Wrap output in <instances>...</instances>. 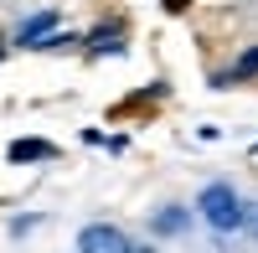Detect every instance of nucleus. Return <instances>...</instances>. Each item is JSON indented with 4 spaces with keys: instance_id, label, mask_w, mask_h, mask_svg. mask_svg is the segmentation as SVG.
Listing matches in <instances>:
<instances>
[{
    "instance_id": "6e6552de",
    "label": "nucleus",
    "mask_w": 258,
    "mask_h": 253,
    "mask_svg": "<svg viewBox=\"0 0 258 253\" xmlns=\"http://www.w3.org/2000/svg\"><path fill=\"white\" fill-rule=\"evenodd\" d=\"M119 253H155V248H145V243H124Z\"/></svg>"
},
{
    "instance_id": "423d86ee",
    "label": "nucleus",
    "mask_w": 258,
    "mask_h": 253,
    "mask_svg": "<svg viewBox=\"0 0 258 253\" xmlns=\"http://www.w3.org/2000/svg\"><path fill=\"white\" fill-rule=\"evenodd\" d=\"M93 52H124V36H119L114 26H98V31H93Z\"/></svg>"
},
{
    "instance_id": "20e7f679",
    "label": "nucleus",
    "mask_w": 258,
    "mask_h": 253,
    "mask_svg": "<svg viewBox=\"0 0 258 253\" xmlns=\"http://www.w3.org/2000/svg\"><path fill=\"white\" fill-rule=\"evenodd\" d=\"M6 155H11L16 165H21V160H57V145H52V140H16Z\"/></svg>"
},
{
    "instance_id": "0eeeda50",
    "label": "nucleus",
    "mask_w": 258,
    "mask_h": 253,
    "mask_svg": "<svg viewBox=\"0 0 258 253\" xmlns=\"http://www.w3.org/2000/svg\"><path fill=\"white\" fill-rule=\"evenodd\" d=\"M181 222H186L181 212H165V217H155V227H165V233H176V227H181Z\"/></svg>"
},
{
    "instance_id": "7ed1b4c3",
    "label": "nucleus",
    "mask_w": 258,
    "mask_h": 253,
    "mask_svg": "<svg viewBox=\"0 0 258 253\" xmlns=\"http://www.w3.org/2000/svg\"><path fill=\"white\" fill-rule=\"evenodd\" d=\"M52 31H57V11H41V16H31V21H21L16 41H21V47H41Z\"/></svg>"
},
{
    "instance_id": "f03ea898",
    "label": "nucleus",
    "mask_w": 258,
    "mask_h": 253,
    "mask_svg": "<svg viewBox=\"0 0 258 253\" xmlns=\"http://www.w3.org/2000/svg\"><path fill=\"white\" fill-rule=\"evenodd\" d=\"M129 238L119 233V227H103V222H93V227H83V238H78V248L83 253H119Z\"/></svg>"
},
{
    "instance_id": "f257e3e1",
    "label": "nucleus",
    "mask_w": 258,
    "mask_h": 253,
    "mask_svg": "<svg viewBox=\"0 0 258 253\" xmlns=\"http://www.w3.org/2000/svg\"><path fill=\"white\" fill-rule=\"evenodd\" d=\"M202 217L217 227V233H238V227L248 222V207H243V197L232 192V186H222V181H212V186H202Z\"/></svg>"
},
{
    "instance_id": "39448f33",
    "label": "nucleus",
    "mask_w": 258,
    "mask_h": 253,
    "mask_svg": "<svg viewBox=\"0 0 258 253\" xmlns=\"http://www.w3.org/2000/svg\"><path fill=\"white\" fill-rule=\"evenodd\" d=\"M253 73H258V47H253V52H243L227 73H217V78H212V88H232V83H243V78H253Z\"/></svg>"
}]
</instances>
